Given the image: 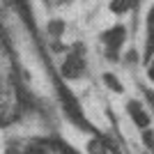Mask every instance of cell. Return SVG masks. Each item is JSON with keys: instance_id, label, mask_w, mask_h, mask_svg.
Segmentation results:
<instances>
[{"instance_id": "obj_3", "label": "cell", "mask_w": 154, "mask_h": 154, "mask_svg": "<svg viewBox=\"0 0 154 154\" xmlns=\"http://www.w3.org/2000/svg\"><path fill=\"white\" fill-rule=\"evenodd\" d=\"M127 110H129V117L134 120L136 127H140V129H147V127H149L152 117H149L147 108H145L140 101H129V103H127Z\"/></svg>"}, {"instance_id": "obj_4", "label": "cell", "mask_w": 154, "mask_h": 154, "mask_svg": "<svg viewBox=\"0 0 154 154\" xmlns=\"http://www.w3.org/2000/svg\"><path fill=\"white\" fill-rule=\"evenodd\" d=\"M145 26H147V35H145V55H147V60H149L152 53H154V2H152V7H149V12H147Z\"/></svg>"}, {"instance_id": "obj_2", "label": "cell", "mask_w": 154, "mask_h": 154, "mask_svg": "<svg viewBox=\"0 0 154 154\" xmlns=\"http://www.w3.org/2000/svg\"><path fill=\"white\" fill-rule=\"evenodd\" d=\"M62 74L64 78H81L85 74V58H81L78 53L67 55V60L62 62Z\"/></svg>"}, {"instance_id": "obj_7", "label": "cell", "mask_w": 154, "mask_h": 154, "mask_svg": "<svg viewBox=\"0 0 154 154\" xmlns=\"http://www.w3.org/2000/svg\"><path fill=\"white\" fill-rule=\"evenodd\" d=\"M48 32H51L55 39H60L62 37V32H64V21H60V19H53L51 23H48Z\"/></svg>"}, {"instance_id": "obj_5", "label": "cell", "mask_w": 154, "mask_h": 154, "mask_svg": "<svg viewBox=\"0 0 154 154\" xmlns=\"http://www.w3.org/2000/svg\"><path fill=\"white\" fill-rule=\"evenodd\" d=\"M101 81H103V85H106L110 92H115V94H122V92H124L122 81H120L113 71H103V74H101Z\"/></svg>"}, {"instance_id": "obj_6", "label": "cell", "mask_w": 154, "mask_h": 154, "mask_svg": "<svg viewBox=\"0 0 154 154\" xmlns=\"http://www.w3.org/2000/svg\"><path fill=\"white\" fill-rule=\"evenodd\" d=\"M129 9H131L129 0H110V12L113 14H127Z\"/></svg>"}, {"instance_id": "obj_1", "label": "cell", "mask_w": 154, "mask_h": 154, "mask_svg": "<svg viewBox=\"0 0 154 154\" xmlns=\"http://www.w3.org/2000/svg\"><path fill=\"white\" fill-rule=\"evenodd\" d=\"M101 42H103V46H106V55H108V60H117L120 48H122L124 42H127V28H124L122 23L113 26L110 30H106L101 35Z\"/></svg>"}, {"instance_id": "obj_9", "label": "cell", "mask_w": 154, "mask_h": 154, "mask_svg": "<svg viewBox=\"0 0 154 154\" xmlns=\"http://www.w3.org/2000/svg\"><path fill=\"white\" fill-rule=\"evenodd\" d=\"M147 81L154 83V58H149V62H147Z\"/></svg>"}, {"instance_id": "obj_8", "label": "cell", "mask_w": 154, "mask_h": 154, "mask_svg": "<svg viewBox=\"0 0 154 154\" xmlns=\"http://www.w3.org/2000/svg\"><path fill=\"white\" fill-rule=\"evenodd\" d=\"M88 149H90V154H106V145L101 140H90L88 143Z\"/></svg>"}, {"instance_id": "obj_10", "label": "cell", "mask_w": 154, "mask_h": 154, "mask_svg": "<svg viewBox=\"0 0 154 154\" xmlns=\"http://www.w3.org/2000/svg\"><path fill=\"white\" fill-rule=\"evenodd\" d=\"M60 149H62V154H76L74 149H69V147H60Z\"/></svg>"}]
</instances>
